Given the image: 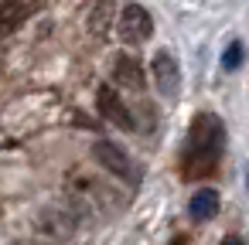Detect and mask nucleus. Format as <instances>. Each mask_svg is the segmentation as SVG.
I'll return each mask as SVG.
<instances>
[{"label": "nucleus", "instance_id": "obj_3", "mask_svg": "<svg viewBox=\"0 0 249 245\" xmlns=\"http://www.w3.org/2000/svg\"><path fill=\"white\" fill-rule=\"evenodd\" d=\"M92 157H96L99 167H106V170L116 174L120 180H137V170H133L130 157H126L116 143H109V140H96V143H92Z\"/></svg>", "mask_w": 249, "mask_h": 245}, {"label": "nucleus", "instance_id": "obj_10", "mask_svg": "<svg viewBox=\"0 0 249 245\" xmlns=\"http://www.w3.org/2000/svg\"><path fill=\"white\" fill-rule=\"evenodd\" d=\"M242 58H246V48H242V41H232L229 48H225V55H222V68H239L242 65Z\"/></svg>", "mask_w": 249, "mask_h": 245}, {"label": "nucleus", "instance_id": "obj_6", "mask_svg": "<svg viewBox=\"0 0 249 245\" xmlns=\"http://www.w3.org/2000/svg\"><path fill=\"white\" fill-rule=\"evenodd\" d=\"M38 7H41V0H4L0 4V34L18 31Z\"/></svg>", "mask_w": 249, "mask_h": 245}, {"label": "nucleus", "instance_id": "obj_8", "mask_svg": "<svg viewBox=\"0 0 249 245\" xmlns=\"http://www.w3.org/2000/svg\"><path fill=\"white\" fill-rule=\"evenodd\" d=\"M215 211H218V194H215L212 187H201V191L191 194L188 214H191L195 221H208V218H215Z\"/></svg>", "mask_w": 249, "mask_h": 245}, {"label": "nucleus", "instance_id": "obj_4", "mask_svg": "<svg viewBox=\"0 0 249 245\" xmlns=\"http://www.w3.org/2000/svg\"><path fill=\"white\" fill-rule=\"evenodd\" d=\"M150 72H154L157 92L167 96V99H174V96H178V85H181V68H178L174 55H171V51H157L154 62H150Z\"/></svg>", "mask_w": 249, "mask_h": 245}, {"label": "nucleus", "instance_id": "obj_5", "mask_svg": "<svg viewBox=\"0 0 249 245\" xmlns=\"http://www.w3.org/2000/svg\"><path fill=\"white\" fill-rule=\"evenodd\" d=\"M96 106H99V113H103V119H109L113 126H120V130H137V123H133V116H130V109H126V102L113 92V89H99V96H96Z\"/></svg>", "mask_w": 249, "mask_h": 245}, {"label": "nucleus", "instance_id": "obj_2", "mask_svg": "<svg viewBox=\"0 0 249 245\" xmlns=\"http://www.w3.org/2000/svg\"><path fill=\"white\" fill-rule=\"evenodd\" d=\"M150 31H154V21H150V14H147L140 4H126V7L120 11V38H123L126 45L147 41Z\"/></svg>", "mask_w": 249, "mask_h": 245}, {"label": "nucleus", "instance_id": "obj_7", "mask_svg": "<svg viewBox=\"0 0 249 245\" xmlns=\"http://www.w3.org/2000/svg\"><path fill=\"white\" fill-rule=\"evenodd\" d=\"M113 79H116V85H123V89H143V68L137 65V58H130V55H120L116 62H113Z\"/></svg>", "mask_w": 249, "mask_h": 245}, {"label": "nucleus", "instance_id": "obj_9", "mask_svg": "<svg viewBox=\"0 0 249 245\" xmlns=\"http://www.w3.org/2000/svg\"><path fill=\"white\" fill-rule=\"evenodd\" d=\"M109 21H113V4L109 0H99V4L92 7V14H89V31L92 34H106Z\"/></svg>", "mask_w": 249, "mask_h": 245}, {"label": "nucleus", "instance_id": "obj_12", "mask_svg": "<svg viewBox=\"0 0 249 245\" xmlns=\"http://www.w3.org/2000/svg\"><path fill=\"white\" fill-rule=\"evenodd\" d=\"M174 245H191V242H184V238H174Z\"/></svg>", "mask_w": 249, "mask_h": 245}, {"label": "nucleus", "instance_id": "obj_13", "mask_svg": "<svg viewBox=\"0 0 249 245\" xmlns=\"http://www.w3.org/2000/svg\"><path fill=\"white\" fill-rule=\"evenodd\" d=\"M246 187H249V174H246Z\"/></svg>", "mask_w": 249, "mask_h": 245}, {"label": "nucleus", "instance_id": "obj_1", "mask_svg": "<svg viewBox=\"0 0 249 245\" xmlns=\"http://www.w3.org/2000/svg\"><path fill=\"white\" fill-rule=\"evenodd\" d=\"M222 143H225V126L218 116L201 113L195 116L191 130H188V143H184V157H181V174L184 180H205L215 174L218 157H222Z\"/></svg>", "mask_w": 249, "mask_h": 245}, {"label": "nucleus", "instance_id": "obj_11", "mask_svg": "<svg viewBox=\"0 0 249 245\" xmlns=\"http://www.w3.org/2000/svg\"><path fill=\"white\" fill-rule=\"evenodd\" d=\"M222 245H242V238H239V235H225Z\"/></svg>", "mask_w": 249, "mask_h": 245}]
</instances>
